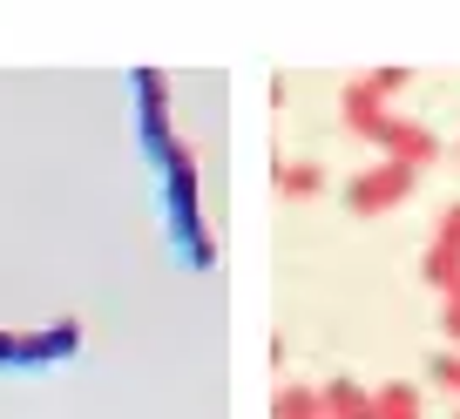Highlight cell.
I'll return each instance as SVG.
<instances>
[{
	"mask_svg": "<svg viewBox=\"0 0 460 419\" xmlns=\"http://www.w3.org/2000/svg\"><path fill=\"white\" fill-rule=\"evenodd\" d=\"M318 406H325V419H373V392H366L359 379H332V386H318Z\"/></svg>",
	"mask_w": 460,
	"mask_h": 419,
	"instance_id": "obj_8",
	"label": "cell"
},
{
	"mask_svg": "<svg viewBox=\"0 0 460 419\" xmlns=\"http://www.w3.org/2000/svg\"><path fill=\"white\" fill-rule=\"evenodd\" d=\"M413 189H420V170H406V162H366L359 176L339 183V196H345L352 217H393Z\"/></svg>",
	"mask_w": 460,
	"mask_h": 419,
	"instance_id": "obj_2",
	"label": "cell"
},
{
	"mask_svg": "<svg viewBox=\"0 0 460 419\" xmlns=\"http://www.w3.org/2000/svg\"><path fill=\"white\" fill-rule=\"evenodd\" d=\"M454 419H460V406H454Z\"/></svg>",
	"mask_w": 460,
	"mask_h": 419,
	"instance_id": "obj_17",
	"label": "cell"
},
{
	"mask_svg": "<svg viewBox=\"0 0 460 419\" xmlns=\"http://www.w3.org/2000/svg\"><path fill=\"white\" fill-rule=\"evenodd\" d=\"M373 419H420V386H406V379L379 386L373 392Z\"/></svg>",
	"mask_w": 460,
	"mask_h": 419,
	"instance_id": "obj_11",
	"label": "cell"
},
{
	"mask_svg": "<svg viewBox=\"0 0 460 419\" xmlns=\"http://www.w3.org/2000/svg\"><path fill=\"white\" fill-rule=\"evenodd\" d=\"M420 277H427L440 298H447V291H460V203H447V210H440L427 250H420Z\"/></svg>",
	"mask_w": 460,
	"mask_h": 419,
	"instance_id": "obj_5",
	"label": "cell"
},
{
	"mask_svg": "<svg viewBox=\"0 0 460 419\" xmlns=\"http://www.w3.org/2000/svg\"><path fill=\"white\" fill-rule=\"evenodd\" d=\"M386 116H393V101H379V88L366 82V74H352V82L339 88V122L359 135V143H366V135H373Z\"/></svg>",
	"mask_w": 460,
	"mask_h": 419,
	"instance_id": "obj_7",
	"label": "cell"
},
{
	"mask_svg": "<svg viewBox=\"0 0 460 419\" xmlns=\"http://www.w3.org/2000/svg\"><path fill=\"white\" fill-rule=\"evenodd\" d=\"M454 156H460V135H454Z\"/></svg>",
	"mask_w": 460,
	"mask_h": 419,
	"instance_id": "obj_16",
	"label": "cell"
},
{
	"mask_svg": "<svg viewBox=\"0 0 460 419\" xmlns=\"http://www.w3.org/2000/svg\"><path fill=\"white\" fill-rule=\"evenodd\" d=\"M366 82L379 88V101H393V95H400L406 82H413V74H406V68H366Z\"/></svg>",
	"mask_w": 460,
	"mask_h": 419,
	"instance_id": "obj_14",
	"label": "cell"
},
{
	"mask_svg": "<svg viewBox=\"0 0 460 419\" xmlns=\"http://www.w3.org/2000/svg\"><path fill=\"white\" fill-rule=\"evenodd\" d=\"M0 365H21V332H7V325H0Z\"/></svg>",
	"mask_w": 460,
	"mask_h": 419,
	"instance_id": "obj_15",
	"label": "cell"
},
{
	"mask_svg": "<svg viewBox=\"0 0 460 419\" xmlns=\"http://www.w3.org/2000/svg\"><path fill=\"white\" fill-rule=\"evenodd\" d=\"M440 338H447V352H460V291L440 298Z\"/></svg>",
	"mask_w": 460,
	"mask_h": 419,
	"instance_id": "obj_13",
	"label": "cell"
},
{
	"mask_svg": "<svg viewBox=\"0 0 460 419\" xmlns=\"http://www.w3.org/2000/svg\"><path fill=\"white\" fill-rule=\"evenodd\" d=\"M156 196H163V231L183 271H217V237L203 223V183H197V149L176 135L156 156Z\"/></svg>",
	"mask_w": 460,
	"mask_h": 419,
	"instance_id": "obj_1",
	"label": "cell"
},
{
	"mask_svg": "<svg viewBox=\"0 0 460 419\" xmlns=\"http://www.w3.org/2000/svg\"><path fill=\"white\" fill-rule=\"evenodd\" d=\"M366 143L379 149V162H406V170H427V162H440V135L427 129V122H413V116H400L393 109L386 122H379Z\"/></svg>",
	"mask_w": 460,
	"mask_h": 419,
	"instance_id": "obj_4",
	"label": "cell"
},
{
	"mask_svg": "<svg viewBox=\"0 0 460 419\" xmlns=\"http://www.w3.org/2000/svg\"><path fill=\"white\" fill-rule=\"evenodd\" d=\"M271 419H325V406H318V386H298V379H285V386L271 392Z\"/></svg>",
	"mask_w": 460,
	"mask_h": 419,
	"instance_id": "obj_10",
	"label": "cell"
},
{
	"mask_svg": "<svg viewBox=\"0 0 460 419\" xmlns=\"http://www.w3.org/2000/svg\"><path fill=\"white\" fill-rule=\"evenodd\" d=\"M427 379H433V386H440V392H454V406H460V352H433V359H427Z\"/></svg>",
	"mask_w": 460,
	"mask_h": 419,
	"instance_id": "obj_12",
	"label": "cell"
},
{
	"mask_svg": "<svg viewBox=\"0 0 460 419\" xmlns=\"http://www.w3.org/2000/svg\"><path fill=\"white\" fill-rule=\"evenodd\" d=\"M82 352V325L75 319H48L21 332V372H48V365H68Z\"/></svg>",
	"mask_w": 460,
	"mask_h": 419,
	"instance_id": "obj_6",
	"label": "cell"
},
{
	"mask_svg": "<svg viewBox=\"0 0 460 419\" xmlns=\"http://www.w3.org/2000/svg\"><path fill=\"white\" fill-rule=\"evenodd\" d=\"M129 95H136V143H143V156H163V149L176 143L170 74H163V68H136L129 74Z\"/></svg>",
	"mask_w": 460,
	"mask_h": 419,
	"instance_id": "obj_3",
	"label": "cell"
},
{
	"mask_svg": "<svg viewBox=\"0 0 460 419\" xmlns=\"http://www.w3.org/2000/svg\"><path fill=\"white\" fill-rule=\"evenodd\" d=\"M271 189L278 196H291V203H312V196H325V170H318V162H278L271 170Z\"/></svg>",
	"mask_w": 460,
	"mask_h": 419,
	"instance_id": "obj_9",
	"label": "cell"
}]
</instances>
